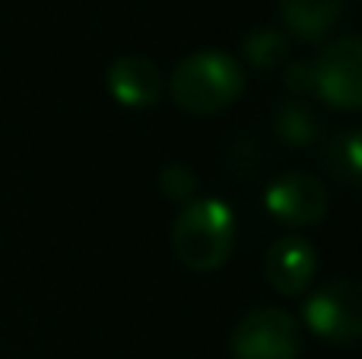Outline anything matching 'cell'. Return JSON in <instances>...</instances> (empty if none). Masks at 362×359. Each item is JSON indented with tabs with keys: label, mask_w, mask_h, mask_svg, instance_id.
Returning a JSON list of instances; mask_svg holds the SVG:
<instances>
[{
	"label": "cell",
	"mask_w": 362,
	"mask_h": 359,
	"mask_svg": "<svg viewBox=\"0 0 362 359\" xmlns=\"http://www.w3.org/2000/svg\"><path fill=\"white\" fill-rule=\"evenodd\" d=\"M264 207L283 226L305 229L325 220L327 188L321 178L308 175V172H289L264 191Z\"/></svg>",
	"instance_id": "6"
},
{
	"label": "cell",
	"mask_w": 362,
	"mask_h": 359,
	"mask_svg": "<svg viewBox=\"0 0 362 359\" xmlns=\"http://www.w3.org/2000/svg\"><path fill=\"white\" fill-rule=\"evenodd\" d=\"M344 0H280V16L293 35L315 42L337 23Z\"/></svg>",
	"instance_id": "9"
},
{
	"label": "cell",
	"mask_w": 362,
	"mask_h": 359,
	"mask_svg": "<svg viewBox=\"0 0 362 359\" xmlns=\"http://www.w3.org/2000/svg\"><path fill=\"white\" fill-rule=\"evenodd\" d=\"M274 134L286 146H312L321 137V121L302 99H286L274 112Z\"/></svg>",
	"instance_id": "11"
},
{
	"label": "cell",
	"mask_w": 362,
	"mask_h": 359,
	"mask_svg": "<svg viewBox=\"0 0 362 359\" xmlns=\"http://www.w3.org/2000/svg\"><path fill=\"white\" fill-rule=\"evenodd\" d=\"M318 95L334 108L362 112V35H346L327 45L315 61Z\"/></svg>",
	"instance_id": "5"
},
{
	"label": "cell",
	"mask_w": 362,
	"mask_h": 359,
	"mask_svg": "<svg viewBox=\"0 0 362 359\" xmlns=\"http://www.w3.org/2000/svg\"><path fill=\"white\" fill-rule=\"evenodd\" d=\"M105 86L124 108H153L165 93V80L150 57L121 54L108 64Z\"/></svg>",
	"instance_id": "8"
},
{
	"label": "cell",
	"mask_w": 362,
	"mask_h": 359,
	"mask_svg": "<svg viewBox=\"0 0 362 359\" xmlns=\"http://www.w3.org/2000/svg\"><path fill=\"white\" fill-rule=\"evenodd\" d=\"M308 331L331 343L362 341V280H327L302 309Z\"/></svg>",
	"instance_id": "3"
},
{
	"label": "cell",
	"mask_w": 362,
	"mask_h": 359,
	"mask_svg": "<svg viewBox=\"0 0 362 359\" xmlns=\"http://www.w3.org/2000/svg\"><path fill=\"white\" fill-rule=\"evenodd\" d=\"M321 163H325V169L337 182L359 188L362 184V127H346V131L334 134L325 143Z\"/></svg>",
	"instance_id": "10"
},
{
	"label": "cell",
	"mask_w": 362,
	"mask_h": 359,
	"mask_svg": "<svg viewBox=\"0 0 362 359\" xmlns=\"http://www.w3.org/2000/svg\"><path fill=\"white\" fill-rule=\"evenodd\" d=\"M235 242V216L219 197H197L181 207L172 223V252L191 271H216L229 261Z\"/></svg>",
	"instance_id": "1"
},
{
	"label": "cell",
	"mask_w": 362,
	"mask_h": 359,
	"mask_svg": "<svg viewBox=\"0 0 362 359\" xmlns=\"http://www.w3.org/2000/svg\"><path fill=\"white\" fill-rule=\"evenodd\" d=\"M159 191H163L169 201L187 204V201H194V191H197V175H194L187 165L172 163L159 172Z\"/></svg>",
	"instance_id": "13"
},
{
	"label": "cell",
	"mask_w": 362,
	"mask_h": 359,
	"mask_svg": "<svg viewBox=\"0 0 362 359\" xmlns=\"http://www.w3.org/2000/svg\"><path fill=\"white\" fill-rule=\"evenodd\" d=\"M299 324L283 309H251L232 331V359H296Z\"/></svg>",
	"instance_id": "4"
},
{
	"label": "cell",
	"mask_w": 362,
	"mask_h": 359,
	"mask_svg": "<svg viewBox=\"0 0 362 359\" xmlns=\"http://www.w3.org/2000/svg\"><path fill=\"white\" fill-rule=\"evenodd\" d=\"M283 83L296 95H318V76H315V61H293L283 70Z\"/></svg>",
	"instance_id": "14"
},
{
	"label": "cell",
	"mask_w": 362,
	"mask_h": 359,
	"mask_svg": "<svg viewBox=\"0 0 362 359\" xmlns=\"http://www.w3.org/2000/svg\"><path fill=\"white\" fill-rule=\"evenodd\" d=\"M242 54L255 70H274L289 57V42L280 29L257 25V29H251L248 35H245Z\"/></svg>",
	"instance_id": "12"
},
{
	"label": "cell",
	"mask_w": 362,
	"mask_h": 359,
	"mask_svg": "<svg viewBox=\"0 0 362 359\" xmlns=\"http://www.w3.org/2000/svg\"><path fill=\"white\" fill-rule=\"evenodd\" d=\"M315 271H318L315 248L302 235H280L264 254V273L280 296L305 293L315 280Z\"/></svg>",
	"instance_id": "7"
},
{
	"label": "cell",
	"mask_w": 362,
	"mask_h": 359,
	"mask_svg": "<svg viewBox=\"0 0 362 359\" xmlns=\"http://www.w3.org/2000/svg\"><path fill=\"white\" fill-rule=\"evenodd\" d=\"M172 99L191 114L226 112L245 89L242 64L226 51H194L172 70Z\"/></svg>",
	"instance_id": "2"
}]
</instances>
